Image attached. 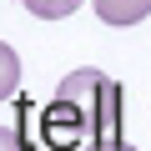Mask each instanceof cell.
Instances as JSON below:
<instances>
[{
    "label": "cell",
    "mask_w": 151,
    "mask_h": 151,
    "mask_svg": "<svg viewBox=\"0 0 151 151\" xmlns=\"http://www.w3.org/2000/svg\"><path fill=\"white\" fill-rule=\"evenodd\" d=\"M121 131V86L106 70L81 65L55 86V106L45 111L50 141H116Z\"/></svg>",
    "instance_id": "cell-1"
},
{
    "label": "cell",
    "mask_w": 151,
    "mask_h": 151,
    "mask_svg": "<svg viewBox=\"0 0 151 151\" xmlns=\"http://www.w3.org/2000/svg\"><path fill=\"white\" fill-rule=\"evenodd\" d=\"M96 15L106 25H141L151 15V0H96Z\"/></svg>",
    "instance_id": "cell-2"
},
{
    "label": "cell",
    "mask_w": 151,
    "mask_h": 151,
    "mask_svg": "<svg viewBox=\"0 0 151 151\" xmlns=\"http://www.w3.org/2000/svg\"><path fill=\"white\" fill-rule=\"evenodd\" d=\"M15 86H20V55L0 40V101L5 96H15Z\"/></svg>",
    "instance_id": "cell-3"
},
{
    "label": "cell",
    "mask_w": 151,
    "mask_h": 151,
    "mask_svg": "<svg viewBox=\"0 0 151 151\" xmlns=\"http://www.w3.org/2000/svg\"><path fill=\"white\" fill-rule=\"evenodd\" d=\"M25 10L40 15V20H65V15L81 10V0H25Z\"/></svg>",
    "instance_id": "cell-4"
},
{
    "label": "cell",
    "mask_w": 151,
    "mask_h": 151,
    "mask_svg": "<svg viewBox=\"0 0 151 151\" xmlns=\"http://www.w3.org/2000/svg\"><path fill=\"white\" fill-rule=\"evenodd\" d=\"M0 151H25V141H20L15 126H0Z\"/></svg>",
    "instance_id": "cell-5"
},
{
    "label": "cell",
    "mask_w": 151,
    "mask_h": 151,
    "mask_svg": "<svg viewBox=\"0 0 151 151\" xmlns=\"http://www.w3.org/2000/svg\"><path fill=\"white\" fill-rule=\"evenodd\" d=\"M86 151H131V146H126V141H121V136H116V141H91V146H86Z\"/></svg>",
    "instance_id": "cell-6"
}]
</instances>
